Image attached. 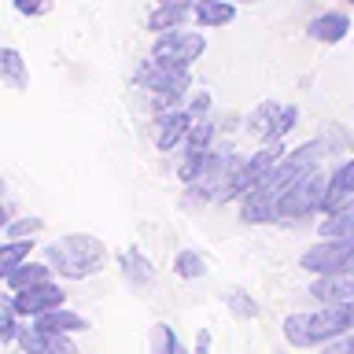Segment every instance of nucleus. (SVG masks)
<instances>
[{"instance_id":"nucleus-1","label":"nucleus","mask_w":354,"mask_h":354,"mask_svg":"<svg viewBox=\"0 0 354 354\" xmlns=\"http://www.w3.org/2000/svg\"><path fill=\"white\" fill-rule=\"evenodd\" d=\"M133 85L148 93L151 115L185 107L188 93H192V66H174V63H162L159 55H148L133 71Z\"/></svg>"},{"instance_id":"nucleus-2","label":"nucleus","mask_w":354,"mask_h":354,"mask_svg":"<svg viewBox=\"0 0 354 354\" xmlns=\"http://www.w3.org/2000/svg\"><path fill=\"white\" fill-rule=\"evenodd\" d=\"M44 262L55 270V277L85 281V277H93L107 266V248L88 232H66V236L44 248Z\"/></svg>"},{"instance_id":"nucleus-3","label":"nucleus","mask_w":354,"mask_h":354,"mask_svg":"<svg viewBox=\"0 0 354 354\" xmlns=\"http://www.w3.org/2000/svg\"><path fill=\"white\" fill-rule=\"evenodd\" d=\"M203 52H207V33L188 26L159 33L151 44V55H159L162 63H174V66H196V59H203Z\"/></svg>"},{"instance_id":"nucleus-4","label":"nucleus","mask_w":354,"mask_h":354,"mask_svg":"<svg viewBox=\"0 0 354 354\" xmlns=\"http://www.w3.org/2000/svg\"><path fill=\"white\" fill-rule=\"evenodd\" d=\"M351 328H354V303H328V306L314 310L306 321L310 347H328L339 336H347Z\"/></svg>"},{"instance_id":"nucleus-5","label":"nucleus","mask_w":354,"mask_h":354,"mask_svg":"<svg viewBox=\"0 0 354 354\" xmlns=\"http://www.w3.org/2000/svg\"><path fill=\"white\" fill-rule=\"evenodd\" d=\"M354 248V236H332L325 240L321 236L317 243H310V248L299 254V270H306V273H347V254Z\"/></svg>"},{"instance_id":"nucleus-6","label":"nucleus","mask_w":354,"mask_h":354,"mask_svg":"<svg viewBox=\"0 0 354 354\" xmlns=\"http://www.w3.org/2000/svg\"><path fill=\"white\" fill-rule=\"evenodd\" d=\"M11 306L19 310L26 321L33 317H41V314H48V310L55 306H66V292L55 281H44V284H33V288H22V292H8L4 295Z\"/></svg>"},{"instance_id":"nucleus-7","label":"nucleus","mask_w":354,"mask_h":354,"mask_svg":"<svg viewBox=\"0 0 354 354\" xmlns=\"http://www.w3.org/2000/svg\"><path fill=\"white\" fill-rule=\"evenodd\" d=\"M192 111L188 107H174V111H159V115L151 118V129H155V148L162 155L170 151H181V144L188 137V129H192Z\"/></svg>"},{"instance_id":"nucleus-8","label":"nucleus","mask_w":354,"mask_h":354,"mask_svg":"<svg viewBox=\"0 0 354 354\" xmlns=\"http://www.w3.org/2000/svg\"><path fill=\"white\" fill-rule=\"evenodd\" d=\"M351 15L347 11H339V8H328V11H321V15H314L306 22V37L314 41V44H339V41H347V33H351Z\"/></svg>"},{"instance_id":"nucleus-9","label":"nucleus","mask_w":354,"mask_h":354,"mask_svg":"<svg viewBox=\"0 0 354 354\" xmlns=\"http://www.w3.org/2000/svg\"><path fill=\"white\" fill-rule=\"evenodd\" d=\"M19 351L22 354H77L71 332H44L37 325H26L19 336Z\"/></svg>"},{"instance_id":"nucleus-10","label":"nucleus","mask_w":354,"mask_h":354,"mask_svg":"<svg viewBox=\"0 0 354 354\" xmlns=\"http://www.w3.org/2000/svg\"><path fill=\"white\" fill-rule=\"evenodd\" d=\"M310 299L321 306L328 303H354V273H321L310 281Z\"/></svg>"},{"instance_id":"nucleus-11","label":"nucleus","mask_w":354,"mask_h":354,"mask_svg":"<svg viewBox=\"0 0 354 354\" xmlns=\"http://www.w3.org/2000/svg\"><path fill=\"white\" fill-rule=\"evenodd\" d=\"M118 270H122V277H126L133 288H151L155 284V266H151V259L140 248L118 251Z\"/></svg>"},{"instance_id":"nucleus-12","label":"nucleus","mask_w":354,"mask_h":354,"mask_svg":"<svg viewBox=\"0 0 354 354\" xmlns=\"http://www.w3.org/2000/svg\"><path fill=\"white\" fill-rule=\"evenodd\" d=\"M188 22H196V8L188 4H155L151 15H148V30L159 37V33H170V30H181Z\"/></svg>"},{"instance_id":"nucleus-13","label":"nucleus","mask_w":354,"mask_h":354,"mask_svg":"<svg viewBox=\"0 0 354 354\" xmlns=\"http://www.w3.org/2000/svg\"><path fill=\"white\" fill-rule=\"evenodd\" d=\"M240 221L243 225H277V196L266 192H248L240 199Z\"/></svg>"},{"instance_id":"nucleus-14","label":"nucleus","mask_w":354,"mask_h":354,"mask_svg":"<svg viewBox=\"0 0 354 354\" xmlns=\"http://www.w3.org/2000/svg\"><path fill=\"white\" fill-rule=\"evenodd\" d=\"M236 19V0H196V26L221 30Z\"/></svg>"},{"instance_id":"nucleus-15","label":"nucleus","mask_w":354,"mask_h":354,"mask_svg":"<svg viewBox=\"0 0 354 354\" xmlns=\"http://www.w3.org/2000/svg\"><path fill=\"white\" fill-rule=\"evenodd\" d=\"M55 277V270L48 262H33V259H26L22 266H15L8 277H0L4 281V288L8 292H22V288H33V284H44V281H52Z\"/></svg>"},{"instance_id":"nucleus-16","label":"nucleus","mask_w":354,"mask_h":354,"mask_svg":"<svg viewBox=\"0 0 354 354\" xmlns=\"http://www.w3.org/2000/svg\"><path fill=\"white\" fill-rule=\"evenodd\" d=\"M30 325H37V328H44V332H85L88 328V321L82 317V314H74V310H66V306H55V310H48V314H41V317H33Z\"/></svg>"},{"instance_id":"nucleus-17","label":"nucleus","mask_w":354,"mask_h":354,"mask_svg":"<svg viewBox=\"0 0 354 354\" xmlns=\"http://www.w3.org/2000/svg\"><path fill=\"white\" fill-rule=\"evenodd\" d=\"M0 77L11 85V88H26L30 85V71H26V59H22L19 48H11V44H4L0 48Z\"/></svg>"},{"instance_id":"nucleus-18","label":"nucleus","mask_w":354,"mask_h":354,"mask_svg":"<svg viewBox=\"0 0 354 354\" xmlns=\"http://www.w3.org/2000/svg\"><path fill=\"white\" fill-rule=\"evenodd\" d=\"M281 107H284V104H277V100H266V104H259V107H254L251 115H248V133H251V137L259 140V144L270 140V133H273V126H277V115H281Z\"/></svg>"},{"instance_id":"nucleus-19","label":"nucleus","mask_w":354,"mask_h":354,"mask_svg":"<svg viewBox=\"0 0 354 354\" xmlns=\"http://www.w3.org/2000/svg\"><path fill=\"white\" fill-rule=\"evenodd\" d=\"M218 133H221V126L214 118H196L192 129H188V137H185V144H181V151H210L218 144Z\"/></svg>"},{"instance_id":"nucleus-20","label":"nucleus","mask_w":354,"mask_h":354,"mask_svg":"<svg viewBox=\"0 0 354 354\" xmlns=\"http://www.w3.org/2000/svg\"><path fill=\"white\" fill-rule=\"evenodd\" d=\"M148 351L151 354H192L181 343V336L174 332V325H166V321H159V325H151V336H148Z\"/></svg>"},{"instance_id":"nucleus-21","label":"nucleus","mask_w":354,"mask_h":354,"mask_svg":"<svg viewBox=\"0 0 354 354\" xmlns=\"http://www.w3.org/2000/svg\"><path fill=\"white\" fill-rule=\"evenodd\" d=\"M37 248V240H4L0 243V277H8L15 266H22Z\"/></svg>"},{"instance_id":"nucleus-22","label":"nucleus","mask_w":354,"mask_h":354,"mask_svg":"<svg viewBox=\"0 0 354 354\" xmlns=\"http://www.w3.org/2000/svg\"><path fill=\"white\" fill-rule=\"evenodd\" d=\"M221 303H225V310L232 317H240V321H254V317H259V303H254L243 288H225V292H221Z\"/></svg>"},{"instance_id":"nucleus-23","label":"nucleus","mask_w":354,"mask_h":354,"mask_svg":"<svg viewBox=\"0 0 354 354\" xmlns=\"http://www.w3.org/2000/svg\"><path fill=\"white\" fill-rule=\"evenodd\" d=\"M306 321H310V314H306V310H295V314H288V317L281 321V332H284L288 347H295V351H310Z\"/></svg>"},{"instance_id":"nucleus-24","label":"nucleus","mask_w":354,"mask_h":354,"mask_svg":"<svg viewBox=\"0 0 354 354\" xmlns=\"http://www.w3.org/2000/svg\"><path fill=\"white\" fill-rule=\"evenodd\" d=\"M174 273L181 277V281H199V277H207V259L192 248L177 251L174 254Z\"/></svg>"},{"instance_id":"nucleus-25","label":"nucleus","mask_w":354,"mask_h":354,"mask_svg":"<svg viewBox=\"0 0 354 354\" xmlns=\"http://www.w3.org/2000/svg\"><path fill=\"white\" fill-rule=\"evenodd\" d=\"M22 321H26V317H22L19 310L8 303V299H0V343H4V347H11V343H19L22 328H26Z\"/></svg>"},{"instance_id":"nucleus-26","label":"nucleus","mask_w":354,"mask_h":354,"mask_svg":"<svg viewBox=\"0 0 354 354\" xmlns=\"http://www.w3.org/2000/svg\"><path fill=\"white\" fill-rule=\"evenodd\" d=\"M37 232H44V221L37 214H26L4 225V240H37Z\"/></svg>"},{"instance_id":"nucleus-27","label":"nucleus","mask_w":354,"mask_h":354,"mask_svg":"<svg viewBox=\"0 0 354 354\" xmlns=\"http://www.w3.org/2000/svg\"><path fill=\"white\" fill-rule=\"evenodd\" d=\"M295 126H299V107H295V104H284L281 115H277V126H273V133H270V140H284Z\"/></svg>"},{"instance_id":"nucleus-28","label":"nucleus","mask_w":354,"mask_h":354,"mask_svg":"<svg viewBox=\"0 0 354 354\" xmlns=\"http://www.w3.org/2000/svg\"><path fill=\"white\" fill-rule=\"evenodd\" d=\"M188 111H192V118H210V111H214V100H210L207 88H196V93H188Z\"/></svg>"},{"instance_id":"nucleus-29","label":"nucleus","mask_w":354,"mask_h":354,"mask_svg":"<svg viewBox=\"0 0 354 354\" xmlns=\"http://www.w3.org/2000/svg\"><path fill=\"white\" fill-rule=\"evenodd\" d=\"M11 8H15L19 15H26V19H37V15H48L52 0H11Z\"/></svg>"},{"instance_id":"nucleus-30","label":"nucleus","mask_w":354,"mask_h":354,"mask_svg":"<svg viewBox=\"0 0 354 354\" xmlns=\"http://www.w3.org/2000/svg\"><path fill=\"white\" fill-rule=\"evenodd\" d=\"M325 351H336V354H354V328L347 332V336H339L336 343H328Z\"/></svg>"},{"instance_id":"nucleus-31","label":"nucleus","mask_w":354,"mask_h":354,"mask_svg":"<svg viewBox=\"0 0 354 354\" xmlns=\"http://www.w3.org/2000/svg\"><path fill=\"white\" fill-rule=\"evenodd\" d=\"M210 343H214V336H210L207 328H199V336H196V354H210Z\"/></svg>"},{"instance_id":"nucleus-32","label":"nucleus","mask_w":354,"mask_h":354,"mask_svg":"<svg viewBox=\"0 0 354 354\" xmlns=\"http://www.w3.org/2000/svg\"><path fill=\"white\" fill-rule=\"evenodd\" d=\"M155 4H188V8H196V0H155Z\"/></svg>"},{"instance_id":"nucleus-33","label":"nucleus","mask_w":354,"mask_h":354,"mask_svg":"<svg viewBox=\"0 0 354 354\" xmlns=\"http://www.w3.org/2000/svg\"><path fill=\"white\" fill-rule=\"evenodd\" d=\"M236 4H251V0H236Z\"/></svg>"},{"instance_id":"nucleus-34","label":"nucleus","mask_w":354,"mask_h":354,"mask_svg":"<svg viewBox=\"0 0 354 354\" xmlns=\"http://www.w3.org/2000/svg\"><path fill=\"white\" fill-rule=\"evenodd\" d=\"M347 4H351V8H354V0H347Z\"/></svg>"},{"instance_id":"nucleus-35","label":"nucleus","mask_w":354,"mask_h":354,"mask_svg":"<svg viewBox=\"0 0 354 354\" xmlns=\"http://www.w3.org/2000/svg\"><path fill=\"white\" fill-rule=\"evenodd\" d=\"M325 354H336V351H325Z\"/></svg>"}]
</instances>
